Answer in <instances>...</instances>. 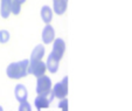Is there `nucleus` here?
<instances>
[{"instance_id": "1", "label": "nucleus", "mask_w": 132, "mask_h": 111, "mask_svg": "<svg viewBox=\"0 0 132 111\" xmlns=\"http://www.w3.org/2000/svg\"><path fill=\"white\" fill-rule=\"evenodd\" d=\"M28 66L29 60L25 59L18 62H12L6 68V75L11 80H20L28 75Z\"/></svg>"}, {"instance_id": "2", "label": "nucleus", "mask_w": 132, "mask_h": 111, "mask_svg": "<svg viewBox=\"0 0 132 111\" xmlns=\"http://www.w3.org/2000/svg\"><path fill=\"white\" fill-rule=\"evenodd\" d=\"M52 92L54 95L55 98L57 99H63L67 98L68 95V76H64L62 81L55 83L52 88Z\"/></svg>"}, {"instance_id": "3", "label": "nucleus", "mask_w": 132, "mask_h": 111, "mask_svg": "<svg viewBox=\"0 0 132 111\" xmlns=\"http://www.w3.org/2000/svg\"><path fill=\"white\" fill-rule=\"evenodd\" d=\"M53 88V83H52V78L47 75L45 76H41L37 78L36 81V88H35V91L37 95H47L52 91Z\"/></svg>"}, {"instance_id": "4", "label": "nucleus", "mask_w": 132, "mask_h": 111, "mask_svg": "<svg viewBox=\"0 0 132 111\" xmlns=\"http://www.w3.org/2000/svg\"><path fill=\"white\" fill-rule=\"evenodd\" d=\"M47 73V67H46V62L43 61H29V66H28V74L34 75L36 78L41 76H45Z\"/></svg>"}, {"instance_id": "5", "label": "nucleus", "mask_w": 132, "mask_h": 111, "mask_svg": "<svg viewBox=\"0 0 132 111\" xmlns=\"http://www.w3.org/2000/svg\"><path fill=\"white\" fill-rule=\"evenodd\" d=\"M64 53H65V42H64V40L61 39V37L55 39L54 41H53V49H52L50 55H52L55 60H57V61L60 62L61 60H62Z\"/></svg>"}, {"instance_id": "6", "label": "nucleus", "mask_w": 132, "mask_h": 111, "mask_svg": "<svg viewBox=\"0 0 132 111\" xmlns=\"http://www.w3.org/2000/svg\"><path fill=\"white\" fill-rule=\"evenodd\" d=\"M54 98L55 97L52 91L47 95H37L34 99V106L36 108L37 111H41L43 109H48Z\"/></svg>"}, {"instance_id": "7", "label": "nucleus", "mask_w": 132, "mask_h": 111, "mask_svg": "<svg viewBox=\"0 0 132 111\" xmlns=\"http://www.w3.org/2000/svg\"><path fill=\"white\" fill-rule=\"evenodd\" d=\"M14 96L19 103L26 102L28 99V90L23 84H16L14 88Z\"/></svg>"}, {"instance_id": "8", "label": "nucleus", "mask_w": 132, "mask_h": 111, "mask_svg": "<svg viewBox=\"0 0 132 111\" xmlns=\"http://www.w3.org/2000/svg\"><path fill=\"white\" fill-rule=\"evenodd\" d=\"M42 41L45 44H49L52 43L53 41L55 40V29L53 28V26L50 25H46L45 28L42 30Z\"/></svg>"}, {"instance_id": "9", "label": "nucleus", "mask_w": 132, "mask_h": 111, "mask_svg": "<svg viewBox=\"0 0 132 111\" xmlns=\"http://www.w3.org/2000/svg\"><path fill=\"white\" fill-rule=\"evenodd\" d=\"M68 0H53V12L57 15H62L67 11Z\"/></svg>"}, {"instance_id": "10", "label": "nucleus", "mask_w": 132, "mask_h": 111, "mask_svg": "<svg viewBox=\"0 0 132 111\" xmlns=\"http://www.w3.org/2000/svg\"><path fill=\"white\" fill-rule=\"evenodd\" d=\"M45 53H46L45 46L43 44H37L32 50L29 61H42L43 56H45Z\"/></svg>"}, {"instance_id": "11", "label": "nucleus", "mask_w": 132, "mask_h": 111, "mask_svg": "<svg viewBox=\"0 0 132 111\" xmlns=\"http://www.w3.org/2000/svg\"><path fill=\"white\" fill-rule=\"evenodd\" d=\"M53 10L49 7L48 5H45L42 6V8H41V12H40V15L41 18H42L43 22H45L46 25H49L50 22H52L53 20Z\"/></svg>"}, {"instance_id": "12", "label": "nucleus", "mask_w": 132, "mask_h": 111, "mask_svg": "<svg viewBox=\"0 0 132 111\" xmlns=\"http://www.w3.org/2000/svg\"><path fill=\"white\" fill-rule=\"evenodd\" d=\"M59 66H60V62L57 60H55L52 55H48V59L46 61V67H47V70L52 74H55V73H57L59 70Z\"/></svg>"}, {"instance_id": "13", "label": "nucleus", "mask_w": 132, "mask_h": 111, "mask_svg": "<svg viewBox=\"0 0 132 111\" xmlns=\"http://www.w3.org/2000/svg\"><path fill=\"white\" fill-rule=\"evenodd\" d=\"M11 3L12 0H1L0 3V15L4 19H7L11 15Z\"/></svg>"}, {"instance_id": "14", "label": "nucleus", "mask_w": 132, "mask_h": 111, "mask_svg": "<svg viewBox=\"0 0 132 111\" xmlns=\"http://www.w3.org/2000/svg\"><path fill=\"white\" fill-rule=\"evenodd\" d=\"M20 12H21V4H19L15 0H12V3H11V13L14 15H18L20 14Z\"/></svg>"}, {"instance_id": "15", "label": "nucleus", "mask_w": 132, "mask_h": 111, "mask_svg": "<svg viewBox=\"0 0 132 111\" xmlns=\"http://www.w3.org/2000/svg\"><path fill=\"white\" fill-rule=\"evenodd\" d=\"M10 39H11V34L8 30H6V29L0 30V43L1 44L7 43V42L10 41Z\"/></svg>"}, {"instance_id": "16", "label": "nucleus", "mask_w": 132, "mask_h": 111, "mask_svg": "<svg viewBox=\"0 0 132 111\" xmlns=\"http://www.w3.org/2000/svg\"><path fill=\"white\" fill-rule=\"evenodd\" d=\"M18 111H33L32 110V105L29 104V102L28 101L22 102V103H20V105H19V110Z\"/></svg>"}, {"instance_id": "17", "label": "nucleus", "mask_w": 132, "mask_h": 111, "mask_svg": "<svg viewBox=\"0 0 132 111\" xmlns=\"http://www.w3.org/2000/svg\"><path fill=\"white\" fill-rule=\"evenodd\" d=\"M15 1H18V3H19V4H21V5H22L23 3H26V0H15Z\"/></svg>"}, {"instance_id": "18", "label": "nucleus", "mask_w": 132, "mask_h": 111, "mask_svg": "<svg viewBox=\"0 0 132 111\" xmlns=\"http://www.w3.org/2000/svg\"><path fill=\"white\" fill-rule=\"evenodd\" d=\"M62 111H68V108H64V109H61Z\"/></svg>"}, {"instance_id": "19", "label": "nucleus", "mask_w": 132, "mask_h": 111, "mask_svg": "<svg viewBox=\"0 0 132 111\" xmlns=\"http://www.w3.org/2000/svg\"><path fill=\"white\" fill-rule=\"evenodd\" d=\"M0 111H4V108L1 105H0Z\"/></svg>"}]
</instances>
